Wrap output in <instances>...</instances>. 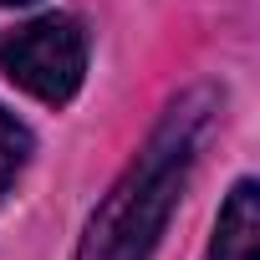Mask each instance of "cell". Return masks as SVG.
<instances>
[{
  "mask_svg": "<svg viewBox=\"0 0 260 260\" xmlns=\"http://www.w3.org/2000/svg\"><path fill=\"white\" fill-rule=\"evenodd\" d=\"M214 107H219L214 92L194 87L164 112V122L153 127L143 153L127 164V174L97 204V214L77 245V260H148L153 255V245L189 184L199 143L214 122Z\"/></svg>",
  "mask_w": 260,
  "mask_h": 260,
  "instance_id": "cell-1",
  "label": "cell"
},
{
  "mask_svg": "<svg viewBox=\"0 0 260 260\" xmlns=\"http://www.w3.org/2000/svg\"><path fill=\"white\" fill-rule=\"evenodd\" d=\"M0 72L46 107L77 97L87 77V31L77 16H36L0 41Z\"/></svg>",
  "mask_w": 260,
  "mask_h": 260,
  "instance_id": "cell-2",
  "label": "cell"
},
{
  "mask_svg": "<svg viewBox=\"0 0 260 260\" xmlns=\"http://www.w3.org/2000/svg\"><path fill=\"white\" fill-rule=\"evenodd\" d=\"M255 245H260V189L255 179H240L214 219V240L204 260H255Z\"/></svg>",
  "mask_w": 260,
  "mask_h": 260,
  "instance_id": "cell-3",
  "label": "cell"
},
{
  "mask_svg": "<svg viewBox=\"0 0 260 260\" xmlns=\"http://www.w3.org/2000/svg\"><path fill=\"white\" fill-rule=\"evenodd\" d=\"M26 158H31V127H26L16 112L0 107V194L21 179Z\"/></svg>",
  "mask_w": 260,
  "mask_h": 260,
  "instance_id": "cell-4",
  "label": "cell"
},
{
  "mask_svg": "<svg viewBox=\"0 0 260 260\" xmlns=\"http://www.w3.org/2000/svg\"><path fill=\"white\" fill-rule=\"evenodd\" d=\"M0 6H31V0H0Z\"/></svg>",
  "mask_w": 260,
  "mask_h": 260,
  "instance_id": "cell-5",
  "label": "cell"
}]
</instances>
